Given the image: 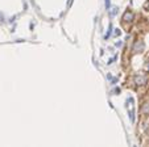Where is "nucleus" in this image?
I'll return each instance as SVG.
<instances>
[{
    "instance_id": "nucleus-1",
    "label": "nucleus",
    "mask_w": 149,
    "mask_h": 147,
    "mask_svg": "<svg viewBox=\"0 0 149 147\" xmlns=\"http://www.w3.org/2000/svg\"><path fill=\"white\" fill-rule=\"evenodd\" d=\"M144 49H145V45H144V42L143 41H136L135 42V45H133V53L135 54H137V53H143L144 51Z\"/></svg>"
},
{
    "instance_id": "nucleus-2",
    "label": "nucleus",
    "mask_w": 149,
    "mask_h": 147,
    "mask_svg": "<svg viewBox=\"0 0 149 147\" xmlns=\"http://www.w3.org/2000/svg\"><path fill=\"white\" fill-rule=\"evenodd\" d=\"M135 83L139 84V86H143V84L146 83V78L144 75H141V74L140 75L137 74V75H135Z\"/></svg>"
},
{
    "instance_id": "nucleus-5",
    "label": "nucleus",
    "mask_w": 149,
    "mask_h": 147,
    "mask_svg": "<svg viewBox=\"0 0 149 147\" xmlns=\"http://www.w3.org/2000/svg\"><path fill=\"white\" fill-rule=\"evenodd\" d=\"M145 9H146V11H149V1L145 4Z\"/></svg>"
},
{
    "instance_id": "nucleus-7",
    "label": "nucleus",
    "mask_w": 149,
    "mask_h": 147,
    "mask_svg": "<svg viewBox=\"0 0 149 147\" xmlns=\"http://www.w3.org/2000/svg\"><path fill=\"white\" fill-rule=\"evenodd\" d=\"M145 68H146V71H148V72H149V62H148V63H146V66H145Z\"/></svg>"
},
{
    "instance_id": "nucleus-4",
    "label": "nucleus",
    "mask_w": 149,
    "mask_h": 147,
    "mask_svg": "<svg viewBox=\"0 0 149 147\" xmlns=\"http://www.w3.org/2000/svg\"><path fill=\"white\" fill-rule=\"evenodd\" d=\"M106 7H107V9L110 8V0H106Z\"/></svg>"
},
{
    "instance_id": "nucleus-6",
    "label": "nucleus",
    "mask_w": 149,
    "mask_h": 147,
    "mask_svg": "<svg viewBox=\"0 0 149 147\" xmlns=\"http://www.w3.org/2000/svg\"><path fill=\"white\" fill-rule=\"evenodd\" d=\"M115 34H116V36H120V30H119V29H116V32H115Z\"/></svg>"
},
{
    "instance_id": "nucleus-3",
    "label": "nucleus",
    "mask_w": 149,
    "mask_h": 147,
    "mask_svg": "<svg viewBox=\"0 0 149 147\" xmlns=\"http://www.w3.org/2000/svg\"><path fill=\"white\" fill-rule=\"evenodd\" d=\"M132 20H133V13L132 12H128L127 11L125 13H124V16H123V21L124 22H132Z\"/></svg>"
}]
</instances>
